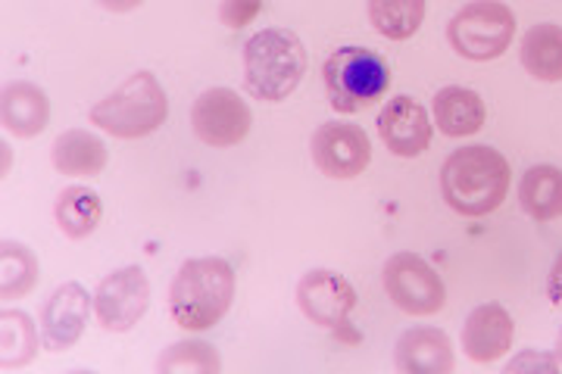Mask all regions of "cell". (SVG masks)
<instances>
[{
	"label": "cell",
	"instance_id": "obj_1",
	"mask_svg": "<svg viewBox=\"0 0 562 374\" xmlns=\"http://www.w3.org/2000/svg\"><path fill=\"white\" fill-rule=\"evenodd\" d=\"M509 194V162L487 144L460 147L441 166L443 203L465 218L497 213Z\"/></svg>",
	"mask_w": 562,
	"mask_h": 374
},
{
	"label": "cell",
	"instance_id": "obj_2",
	"mask_svg": "<svg viewBox=\"0 0 562 374\" xmlns=\"http://www.w3.org/2000/svg\"><path fill=\"white\" fill-rule=\"evenodd\" d=\"M235 269L222 257L184 259L169 284V316L181 331L216 328L235 299Z\"/></svg>",
	"mask_w": 562,
	"mask_h": 374
},
{
	"label": "cell",
	"instance_id": "obj_3",
	"mask_svg": "<svg viewBox=\"0 0 562 374\" xmlns=\"http://www.w3.org/2000/svg\"><path fill=\"white\" fill-rule=\"evenodd\" d=\"M244 84L262 103H281L306 76V47L291 29H262L244 44Z\"/></svg>",
	"mask_w": 562,
	"mask_h": 374
},
{
	"label": "cell",
	"instance_id": "obj_4",
	"mask_svg": "<svg viewBox=\"0 0 562 374\" xmlns=\"http://www.w3.org/2000/svg\"><path fill=\"white\" fill-rule=\"evenodd\" d=\"M169 118V98L154 72L140 69L122 81L113 94L91 106V125L122 140H138L160 132Z\"/></svg>",
	"mask_w": 562,
	"mask_h": 374
},
{
	"label": "cell",
	"instance_id": "obj_5",
	"mask_svg": "<svg viewBox=\"0 0 562 374\" xmlns=\"http://www.w3.org/2000/svg\"><path fill=\"white\" fill-rule=\"evenodd\" d=\"M322 81L335 113L353 116L366 106L379 103L391 88V69L375 50L347 44L338 47L322 66Z\"/></svg>",
	"mask_w": 562,
	"mask_h": 374
},
{
	"label": "cell",
	"instance_id": "obj_6",
	"mask_svg": "<svg viewBox=\"0 0 562 374\" xmlns=\"http://www.w3.org/2000/svg\"><path fill=\"white\" fill-rule=\"evenodd\" d=\"M516 35V13L501 0H472L447 22V41L462 59L487 63L503 57Z\"/></svg>",
	"mask_w": 562,
	"mask_h": 374
},
{
	"label": "cell",
	"instance_id": "obj_7",
	"mask_svg": "<svg viewBox=\"0 0 562 374\" xmlns=\"http://www.w3.org/2000/svg\"><path fill=\"white\" fill-rule=\"evenodd\" d=\"M384 294L406 316H435L447 303L441 275L416 253H397L384 262Z\"/></svg>",
	"mask_w": 562,
	"mask_h": 374
},
{
	"label": "cell",
	"instance_id": "obj_8",
	"mask_svg": "<svg viewBox=\"0 0 562 374\" xmlns=\"http://www.w3.org/2000/svg\"><path fill=\"white\" fill-rule=\"evenodd\" d=\"M254 125V113L232 88H206L191 106V128L206 147H238Z\"/></svg>",
	"mask_w": 562,
	"mask_h": 374
},
{
	"label": "cell",
	"instance_id": "obj_9",
	"mask_svg": "<svg viewBox=\"0 0 562 374\" xmlns=\"http://www.w3.org/2000/svg\"><path fill=\"white\" fill-rule=\"evenodd\" d=\"M150 306V281L138 265H125L103 277L94 291V316L110 335H125Z\"/></svg>",
	"mask_w": 562,
	"mask_h": 374
},
{
	"label": "cell",
	"instance_id": "obj_10",
	"mask_svg": "<svg viewBox=\"0 0 562 374\" xmlns=\"http://www.w3.org/2000/svg\"><path fill=\"white\" fill-rule=\"evenodd\" d=\"M310 154L322 175L350 181L362 175L372 162V140L362 132L360 125H347V122H322L313 132L310 140Z\"/></svg>",
	"mask_w": 562,
	"mask_h": 374
},
{
	"label": "cell",
	"instance_id": "obj_11",
	"mask_svg": "<svg viewBox=\"0 0 562 374\" xmlns=\"http://www.w3.org/2000/svg\"><path fill=\"white\" fill-rule=\"evenodd\" d=\"M357 291L353 284L331 269H310L297 284V306L313 325L325 331L347 328V318L357 309Z\"/></svg>",
	"mask_w": 562,
	"mask_h": 374
},
{
	"label": "cell",
	"instance_id": "obj_12",
	"mask_svg": "<svg viewBox=\"0 0 562 374\" xmlns=\"http://www.w3.org/2000/svg\"><path fill=\"white\" fill-rule=\"evenodd\" d=\"M94 309V296L81 287L79 281H66L47 296L41 309V343L47 353L72 350L85 335L88 316Z\"/></svg>",
	"mask_w": 562,
	"mask_h": 374
},
{
	"label": "cell",
	"instance_id": "obj_13",
	"mask_svg": "<svg viewBox=\"0 0 562 374\" xmlns=\"http://www.w3.org/2000/svg\"><path fill=\"white\" fill-rule=\"evenodd\" d=\"M379 135L394 157L416 159L428 150L435 125L419 100H413L409 94H397L387 100L379 113Z\"/></svg>",
	"mask_w": 562,
	"mask_h": 374
},
{
	"label": "cell",
	"instance_id": "obj_14",
	"mask_svg": "<svg viewBox=\"0 0 562 374\" xmlns=\"http://www.w3.org/2000/svg\"><path fill=\"white\" fill-rule=\"evenodd\" d=\"M516 325L501 303L475 306L462 325V353L479 365H491L513 350Z\"/></svg>",
	"mask_w": 562,
	"mask_h": 374
},
{
	"label": "cell",
	"instance_id": "obj_15",
	"mask_svg": "<svg viewBox=\"0 0 562 374\" xmlns=\"http://www.w3.org/2000/svg\"><path fill=\"white\" fill-rule=\"evenodd\" d=\"M394 365L403 374H450L457 369V355L450 337L438 328H409L394 347Z\"/></svg>",
	"mask_w": 562,
	"mask_h": 374
},
{
	"label": "cell",
	"instance_id": "obj_16",
	"mask_svg": "<svg viewBox=\"0 0 562 374\" xmlns=\"http://www.w3.org/2000/svg\"><path fill=\"white\" fill-rule=\"evenodd\" d=\"M0 122L16 138H35L50 122V100L32 81H10L0 94Z\"/></svg>",
	"mask_w": 562,
	"mask_h": 374
},
{
	"label": "cell",
	"instance_id": "obj_17",
	"mask_svg": "<svg viewBox=\"0 0 562 374\" xmlns=\"http://www.w3.org/2000/svg\"><path fill=\"white\" fill-rule=\"evenodd\" d=\"M431 113H435V125L443 138H469L479 135L484 128V100L462 84H447L441 88L435 100H431Z\"/></svg>",
	"mask_w": 562,
	"mask_h": 374
},
{
	"label": "cell",
	"instance_id": "obj_18",
	"mask_svg": "<svg viewBox=\"0 0 562 374\" xmlns=\"http://www.w3.org/2000/svg\"><path fill=\"white\" fill-rule=\"evenodd\" d=\"M50 162L63 175L72 178H94L101 175L110 162L106 144L98 135L85 132V128H69L50 147Z\"/></svg>",
	"mask_w": 562,
	"mask_h": 374
},
{
	"label": "cell",
	"instance_id": "obj_19",
	"mask_svg": "<svg viewBox=\"0 0 562 374\" xmlns=\"http://www.w3.org/2000/svg\"><path fill=\"white\" fill-rule=\"evenodd\" d=\"M525 72L531 79L562 81V25L557 22H538L535 29H528L519 47Z\"/></svg>",
	"mask_w": 562,
	"mask_h": 374
},
{
	"label": "cell",
	"instance_id": "obj_20",
	"mask_svg": "<svg viewBox=\"0 0 562 374\" xmlns=\"http://www.w3.org/2000/svg\"><path fill=\"white\" fill-rule=\"evenodd\" d=\"M519 206L535 222L562 218V169L557 166H531L519 181Z\"/></svg>",
	"mask_w": 562,
	"mask_h": 374
},
{
	"label": "cell",
	"instance_id": "obj_21",
	"mask_svg": "<svg viewBox=\"0 0 562 374\" xmlns=\"http://www.w3.org/2000/svg\"><path fill=\"white\" fill-rule=\"evenodd\" d=\"M54 216H57V225L69 240H85V237L94 235L98 225H101V194H94L85 184H69V188H63V194L57 197Z\"/></svg>",
	"mask_w": 562,
	"mask_h": 374
},
{
	"label": "cell",
	"instance_id": "obj_22",
	"mask_svg": "<svg viewBox=\"0 0 562 374\" xmlns=\"http://www.w3.org/2000/svg\"><path fill=\"white\" fill-rule=\"evenodd\" d=\"M369 25L387 41H409L425 22V0H369Z\"/></svg>",
	"mask_w": 562,
	"mask_h": 374
},
{
	"label": "cell",
	"instance_id": "obj_23",
	"mask_svg": "<svg viewBox=\"0 0 562 374\" xmlns=\"http://www.w3.org/2000/svg\"><path fill=\"white\" fill-rule=\"evenodd\" d=\"M41 265L38 257L20 243V240H3L0 243V296L3 299H22L38 287Z\"/></svg>",
	"mask_w": 562,
	"mask_h": 374
},
{
	"label": "cell",
	"instance_id": "obj_24",
	"mask_svg": "<svg viewBox=\"0 0 562 374\" xmlns=\"http://www.w3.org/2000/svg\"><path fill=\"white\" fill-rule=\"evenodd\" d=\"M38 355V328L20 309L0 313V369H25Z\"/></svg>",
	"mask_w": 562,
	"mask_h": 374
},
{
	"label": "cell",
	"instance_id": "obj_25",
	"mask_svg": "<svg viewBox=\"0 0 562 374\" xmlns=\"http://www.w3.org/2000/svg\"><path fill=\"white\" fill-rule=\"evenodd\" d=\"M157 372H201V374H220L222 359L216 347L203 343V340H181L172 343L166 353L157 359Z\"/></svg>",
	"mask_w": 562,
	"mask_h": 374
},
{
	"label": "cell",
	"instance_id": "obj_26",
	"mask_svg": "<svg viewBox=\"0 0 562 374\" xmlns=\"http://www.w3.org/2000/svg\"><path fill=\"white\" fill-rule=\"evenodd\" d=\"M262 13V0H222L220 22L225 29H244Z\"/></svg>",
	"mask_w": 562,
	"mask_h": 374
},
{
	"label": "cell",
	"instance_id": "obj_27",
	"mask_svg": "<svg viewBox=\"0 0 562 374\" xmlns=\"http://www.w3.org/2000/svg\"><path fill=\"white\" fill-rule=\"evenodd\" d=\"M562 362L557 359V353L547 355V353H538V350H525V353H519L516 359H509L506 362V374L513 372H557Z\"/></svg>",
	"mask_w": 562,
	"mask_h": 374
},
{
	"label": "cell",
	"instance_id": "obj_28",
	"mask_svg": "<svg viewBox=\"0 0 562 374\" xmlns=\"http://www.w3.org/2000/svg\"><path fill=\"white\" fill-rule=\"evenodd\" d=\"M547 299L553 303V306H562V253L553 262V269H550V275H547Z\"/></svg>",
	"mask_w": 562,
	"mask_h": 374
},
{
	"label": "cell",
	"instance_id": "obj_29",
	"mask_svg": "<svg viewBox=\"0 0 562 374\" xmlns=\"http://www.w3.org/2000/svg\"><path fill=\"white\" fill-rule=\"evenodd\" d=\"M144 0H98V7H103L106 13H132L138 10Z\"/></svg>",
	"mask_w": 562,
	"mask_h": 374
},
{
	"label": "cell",
	"instance_id": "obj_30",
	"mask_svg": "<svg viewBox=\"0 0 562 374\" xmlns=\"http://www.w3.org/2000/svg\"><path fill=\"white\" fill-rule=\"evenodd\" d=\"M557 359L562 362V328H560V337H557Z\"/></svg>",
	"mask_w": 562,
	"mask_h": 374
}]
</instances>
